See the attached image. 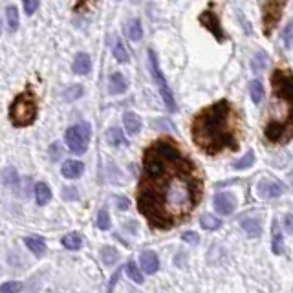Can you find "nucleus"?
Segmentation results:
<instances>
[{
    "label": "nucleus",
    "instance_id": "obj_1",
    "mask_svg": "<svg viewBox=\"0 0 293 293\" xmlns=\"http://www.w3.org/2000/svg\"><path fill=\"white\" fill-rule=\"evenodd\" d=\"M200 198V174L178 143L162 138L149 145L138 185V209L150 228H176L191 216Z\"/></svg>",
    "mask_w": 293,
    "mask_h": 293
},
{
    "label": "nucleus",
    "instance_id": "obj_2",
    "mask_svg": "<svg viewBox=\"0 0 293 293\" xmlns=\"http://www.w3.org/2000/svg\"><path fill=\"white\" fill-rule=\"evenodd\" d=\"M193 141L201 152L216 156L238 149V119L228 99H220L198 112L191 125Z\"/></svg>",
    "mask_w": 293,
    "mask_h": 293
},
{
    "label": "nucleus",
    "instance_id": "obj_3",
    "mask_svg": "<svg viewBox=\"0 0 293 293\" xmlns=\"http://www.w3.org/2000/svg\"><path fill=\"white\" fill-rule=\"evenodd\" d=\"M269 83L272 103L267 108L264 138L272 145H284L293 140V74L275 70Z\"/></svg>",
    "mask_w": 293,
    "mask_h": 293
},
{
    "label": "nucleus",
    "instance_id": "obj_4",
    "mask_svg": "<svg viewBox=\"0 0 293 293\" xmlns=\"http://www.w3.org/2000/svg\"><path fill=\"white\" fill-rule=\"evenodd\" d=\"M9 119L15 127H30L37 119V99L35 96L26 90L9 105Z\"/></svg>",
    "mask_w": 293,
    "mask_h": 293
},
{
    "label": "nucleus",
    "instance_id": "obj_5",
    "mask_svg": "<svg viewBox=\"0 0 293 293\" xmlns=\"http://www.w3.org/2000/svg\"><path fill=\"white\" fill-rule=\"evenodd\" d=\"M90 136H92V130L88 127L86 123H81V125H74L66 130V145L68 149L74 154H84L88 149V143H90Z\"/></svg>",
    "mask_w": 293,
    "mask_h": 293
},
{
    "label": "nucleus",
    "instance_id": "obj_6",
    "mask_svg": "<svg viewBox=\"0 0 293 293\" xmlns=\"http://www.w3.org/2000/svg\"><path fill=\"white\" fill-rule=\"evenodd\" d=\"M149 64H150V72H152L154 83H156L157 90H160V94H162V97H163V103H165V106L171 110V112H176L174 96H172L171 88L167 84L162 70H160V62H157V57H156V53H154V50H149Z\"/></svg>",
    "mask_w": 293,
    "mask_h": 293
},
{
    "label": "nucleus",
    "instance_id": "obj_7",
    "mask_svg": "<svg viewBox=\"0 0 293 293\" xmlns=\"http://www.w3.org/2000/svg\"><path fill=\"white\" fill-rule=\"evenodd\" d=\"M288 0H266L262 6V28L264 33L267 37L272 35V31L277 28L280 17H282V11H284V6Z\"/></svg>",
    "mask_w": 293,
    "mask_h": 293
},
{
    "label": "nucleus",
    "instance_id": "obj_8",
    "mask_svg": "<svg viewBox=\"0 0 293 293\" xmlns=\"http://www.w3.org/2000/svg\"><path fill=\"white\" fill-rule=\"evenodd\" d=\"M198 20H200V24L209 31L211 35H215V39L218 40V42L226 40V31L222 30V24H220V18L218 15H216V11L206 9V11L198 17Z\"/></svg>",
    "mask_w": 293,
    "mask_h": 293
},
{
    "label": "nucleus",
    "instance_id": "obj_9",
    "mask_svg": "<svg viewBox=\"0 0 293 293\" xmlns=\"http://www.w3.org/2000/svg\"><path fill=\"white\" fill-rule=\"evenodd\" d=\"M257 193L260 194L266 200H272V198H279L280 194L284 193L282 185L273 182V179H260L257 185Z\"/></svg>",
    "mask_w": 293,
    "mask_h": 293
},
{
    "label": "nucleus",
    "instance_id": "obj_10",
    "mask_svg": "<svg viewBox=\"0 0 293 293\" xmlns=\"http://www.w3.org/2000/svg\"><path fill=\"white\" fill-rule=\"evenodd\" d=\"M235 207H236V201L229 193H218L215 196V209L218 215H222V216L233 215Z\"/></svg>",
    "mask_w": 293,
    "mask_h": 293
},
{
    "label": "nucleus",
    "instance_id": "obj_11",
    "mask_svg": "<svg viewBox=\"0 0 293 293\" xmlns=\"http://www.w3.org/2000/svg\"><path fill=\"white\" fill-rule=\"evenodd\" d=\"M240 226H242V229L247 233V236H251V238H257V236H260V233H262V222H260V216H257V215L242 216Z\"/></svg>",
    "mask_w": 293,
    "mask_h": 293
},
{
    "label": "nucleus",
    "instance_id": "obj_12",
    "mask_svg": "<svg viewBox=\"0 0 293 293\" xmlns=\"http://www.w3.org/2000/svg\"><path fill=\"white\" fill-rule=\"evenodd\" d=\"M140 264H141V269H143L145 273H149V275H152V273H156L157 269H160V260H157V255L154 253V251H145V253H141Z\"/></svg>",
    "mask_w": 293,
    "mask_h": 293
},
{
    "label": "nucleus",
    "instance_id": "obj_13",
    "mask_svg": "<svg viewBox=\"0 0 293 293\" xmlns=\"http://www.w3.org/2000/svg\"><path fill=\"white\" fill-rule=\"evenodd\" d=\"M61 172L64 178L75 179L84 172V165H83V162H77V160H68V162L62 163Z\"/></svg>",
    "mask_w": 293,
    "mask_h": 293
},
{
    "label": "nucleus",
    "instance_id": "obj_14",
    "mask_svg": "<svg viewBox=\"0 0 293 293\" xmlns=\"http://www.w3.org/2000/svg\"><path fill=\"white\" fill-rule=\"evenodd\" d=\"M72 70H74L77 75H86L88 72L92 70L90 55H86V53H77L74 59V64H72Z\"/></svg>",
    "mask_w": 293,
    "mask_h": 293
},
{
    "label": "nucleus",
    "instance_id": "obj_15",
    "mask_svg": "<svg viewBox=\"0 0 293 293\" xmlns=\"http://www.w3.org/2000/svg\"><path fill=\"white\" fill-rule=\"evenodd\" d=\"M106 143L110 145V147H116V149H119V147H127L128 141L127 138H125V134H123L119 128H108L106 130Z\"/></svg>",
    "mask_w": 293,
    "mask_h": 293
},
{
    "label": "nucleus",
    "instance_id": "obj_16",
    "mask_svg": "<svg viewBox=\"0 0 293 293\" xmlns=\"http://www.w3.org/2000/svg\"><path fill=\"white\" fill-rule=\"evenodd\" d=\"M108 90H110V94H114V96H119V94H123L127 90V81H125V77H123L119 72H114V74L110 75Z\"/></svg>",
    "mask_w": 293,
    "mask_h": 293
},
{
    "label": "nucleus",
    "instance_id": "obj_17",
    "mask_svg": "<svg viewBox=\"0 0 293 293\" xmlns=\"http://www.w3.org/2000/svg\"><path fill=\"white\" fill-rule=\"evenodd\" d=\"M272 251L275 255H280L284 251V236H282V231L277 222H273L272 226Z\"/></svg>",
    "mask_w": 293,
    "mask_h": 293
},
{
    "label": "nucleus",
    "instance_id": "obj_18",
    "mask_svg": "<svg viewBox=\"0 0 293 293\" xmlns=\"http://www.w3.org/2000/svg\"><path fill=\"white\" fill-rule=\"evenodd\" d=\"M123 125H125L127 132L132 134V136H136L138 132L141 130V119L138 118V114H134V112H125V116H123Z\"/></svg>",
    "mask_w": 293,
    "mask_h": 293
},
{
    "label": "nucleus",
    "instance_id": "obj_19",
    "mask_svg": "<svg viewBox=\"0 0 293 293\" xmlns=\"http://www.w3.org/2000/svg\"><path fill=\"white\" fill-rule=\"evenodd\" d=\"M24 242H26L28 250L35 255V257H42V255L46 253V242H44L40 236H28Z\"/></svg>",
    "mask_w": 293,
    "mask_h": 293
},
{
    "label": "nucleus",
    "instance_id": "obj_20",
    "mask_svg": "<svg viewBox=\"0 0 293 293\" xmlns=\"http://www.w3.org/2000/svg\"><path fill=\"white\" fill-rule=\"evenodd\" d=\"M52 198V191L46 184H37L35 185V200L37 206H46Z\"/></svg>",
    "mask_w": 293,
    "mask_h": 293
},
{
    "label": "nucleus",
    "instance_id": "obj_21",
    "mask_svg": "<svg viewBox=\"0 0 293 293\" xmlns=\"http://www.w3.org/2000/svg\"><path fill=\"white\" fill-rule=\"evenodd\" d=\"M267 68V55L264 52H257L251 59V70L255 74H260Z\"/></svg>",
    "mask_w": 293,
    "mask_h": 293
},
{
    "label": "nucleus",
    "instance_id": "obj_22",
    "mask_svg": "<svg viewBox=\"0 0 293 293\" xmlns=\"http://www.w3.org/2000/svg\"><path fill=\"white\" fill-rule=\"evenodd\" d=\"M62 245H64L66 250L77 251L79 247L83 245V238H81L79 233H70V235H66L64 238H62Z\"/></svg>",
    "mask_w": 293,
    "mask_h": 293
},
{
    "label": "nucleus",
    "instance_id": "obj_23",
    "mask_svg": "<svg viewBox=\"0 0 293 293\" xmlns=\"http://www.w3.org/2000/svg\"><path fill=\"white\" fill-rule=\"evenodd\" d=\"M127 35L130 40H140L143 37V30H141V22L138 18H132L127 24Z\"/></svg>",
    "mask_w": 293,
    "mask_h": 293
},
{
    "label": "nucleus",
    "instance_id": "obj_24",
    "mask_svg": "<svg viewBox=\"0 0 293 293\" xmlns=\"http://www.w3.org/2000/svg\"><path fill=\"white\" fill-rule=\"evenodd\" d=\"M200 223H201V228L207 229V231H216V229H220V226H222V220H218L215 215H204L200 218Z\"/></svg>",
    "mask_w": 293,
    "mask_h": 293
},
{
    "label": "nucleus",
    "instance_id": "obj_25",
    "mask_svg": "<svg viewBox=\"0 0 293 293\" xmlns=\"http://www.w3.org/2000/svg\"><path fill=\"white\" fill-rule=\"evenodd\" d=\"M250 94H251V99L253 103H262L264 99V88H262V83L260 81H251L250 83Z\"/></svg>",
    "mask_w": 293,
    "mask_h": 293
},
{
    "label": "nucleus",
    "instance_id": "obj_26",
    "mask_svg": "<svg viewBox=\"0 0 293 293\" xmlns=\"http://www.w3.org/2000/svg\"><path fill=\"white\" fill-rule=\"evenodd\" d=\"M6 20H8V26L11 31H15L18 28V9L15 6H9L6 9Z\"/></svg>",
    "mask_w": 293,
    "mask_h": 293
},
{
    "label": "nucleus",
    "instance_id": "obj_27",
    "mask_svg": "<svg viewBox=\"0 0 293 293\" xmlns=\"http://www.w3.org/2000/svg\"><path fill=\"white\" fill-rule=\"evenodd\" d=\"M253 163H255V154L250 150V152H245L244 157H240L238 162L233 163V167H235L236 171H244V169H250Z\"/></svg>",
    "mask_w": 293,
    "mask_h": 293
},
{
    "label": "nucleus",
    "instance_id": "obj_28",
    "mask_svg": "<svg viewBox=\"0 0 293 293\" xmlns=\"http://www.w3.org/2000/svg\"><path fill=\"white\" fill-rule=\"evenodd\" d=\"M114 57L118 59L119 62H128V59H130V55H128L127 48H125V44H123L121 40H116L114 44Z\"/></svg>",
    "mask_w": 293,
    "mask_h": 293
},
{
    "label": "nucleus",
    "instance_id": "obj_29",
    "mask_svg": "<svg viewBox=\"0 0 293 293\" xmlns=\"http://www.w3.org/2000/svg\"><path fill=\"white\" fill-rule=\"evenodd\" d=\"M127 275H128V279L134 280L136 284H141V282H143V275H141L140 267L136 266V262L127 264Z\"/></svg>",
    "mask_w": 293,
    "mask_h": 293
},
{
    "label": "nucleus",
    "instance_id": "obj_30",
    "mask_svg": "<svg viewBox=\"0 0 293 293\" xmlns=\"http://www.w3.org/2000/svg\"><path fill=\"white\" fill-rule=\"evenodd\" d=\"M118 251L114 250V247H110V245H106V247H103L101 250V258H103V262L105 264H114L116 260H118Z\"/></svg>",
    "mask_w": 293,
    "mask_h": 293
},
{
    "label": "nucleus",
    "instance_id": "obj_31",
    "mask_svg": "<svg viewBox=\"0 0 293 293\" xmlns=\"http://www.w3.org/2000/svg\"><path fill=\"white\" fill-rule=\"evenodd\" d=\"M282 44L286 48H293V22H289L282 31Z\"/></svg>",
    "mask_w": 293,
    "mask_h": 293
},
{
    "label": "nucleus",
    "instance_id": "obj_32",
    "mask_svg": "<svg viewBox=\"0 0 293 293\" xmlns=\"http://www.w3.org/2000/svg\"><path fill=\"white\" fill-rule=\"evenodd\" d=\"M97 228L103 229V231L110 229V216L106 211H99V215H97Z\"/></svg>",
    "mask_w": 293,
    "mask_h": 293
},
{
    "label": "nucleus",
    "instance_id": "obj_33",
    "mask_svg": "<svg viewBox=\"0 0 293 293\" xmlns=\"http://www.w3.org/2000/svg\"><path fill=\"white\" fill-rule=\"evenodd\" d=\"M22 286L18 282H4V284L0 286V291L2 293H13V291H20Z\"/></svg>",
    "mask_w": 293,
    "mask_h": 293
},
{
    "label": "nucleus",
    "instance_id": "obj_34",
    "mask_svg": "<svg viewBox=\"0 0 293 293\" xmlns=\"http://www.w3.org/2000/svg\"><path fill=\"white\" fill-rule=\"evenodd\" d=\"M24 2V11L28 15H33L39 8V0H22Z\"/></svg>",
    "mask_w": 293,
    "mask_h": 293
},
{
    "label": "nucleus",
    "instance_id": "obj_35",
    "mask_svg": "<svg viewBox=\"0 0 293 293\" xmlns=\"http://www.w3.org/2000/svg\"><path fill=\"white\" fill-rule=\"evenodd\" d=\"M17 176H15V171L13 169H8V171H4V182L8 185H13L15 182H17Z\"/></svg>",
    "mask_w": 293,
    "mask_h": 293
},
{
    "label": "nucleus",
    "instance_id": "obj_36",
    "mask_svg": "<svg viewBox=\"0 0 293 293\" xmlns=\"http://www.w3.org/2000/svg\"><path fill=\"white\" fill-rule=\"evenodd\" d=\"M81 94H83V88H81V86H72V94H70V96H66V99L74 101L75 97H79Z\"/></svg>",
    "mask_w": 293,
    "mask_h": 293
},
{
    "label": "nucleus",
    "instance_id": "obj_37",
    "mask_svg": "<svg viewBox=\"0 0 293 293\" xmlns=\"http://www.w3.org/2000/svg\"><path fill=\"white\" fill-rule=\"evenodd\" d=\"M284 229L288 233H293V215H288L284 218Z\"/></svg>",
    "mask_w": 293,
    "mask_h": 293
},
{
    "label": "nucleus",
    "instance_id": "obj_38",
    "mask_svg": "<svg viewBox=\"0 0 293 293\" xmlns=\"http://www.w3.org/2000/svg\"><path fill=\"white\" fill-rule=\"evenodd\" d=\"M184 240L189 242V244H196V242H198V236L194 235V233L189 231V233H185V235H184Z\"/></svg>",
    "mask_w": 293,
    "mask_h": 293
},
{
    "label": "nucleus",
    "instance_id": "obj_39",
    "mask_svg": "<svg viewBox=\"0 0 293 293\" xmlns=\"http://www.w3.org/2000/svg\"><path fill=\"white\" fill-rule=\"evenodd\" d=\"M116 201H118V207L119 209H128V200L127 198H116Z\"/></svg>",
    "mask_w": 293,
    "mask_h": 293
},
{
    "label": "nucleus",
    "instance_id": "obj_40",
    "mask_svg": "<svg viewBox=\"0 0 293 293\" xmlns=\"http://www.w3.org/2000/svg\"><path fill=\"white\" fill-rule=\"evenodd\" d=\"M289 184H291V187H293V171L289 172Z\"/></svg>",
    "mask_w": 293,
    "mask_h": 293
},
{
    "label": "nucleus",
    "instance_id": "obj_41",
    "mask_svg": "<svg viewBox=\"0 0 293 293\" xmlns=\"http://www.w3.org/2000/svg\"><path fill=\"white\" fill-rule=\"evenodd\" d=\"M0 31H2V26H0Z\"/></svg>",
    "mask_w": 293,
    "mask_h": 293
}]
</instances>
